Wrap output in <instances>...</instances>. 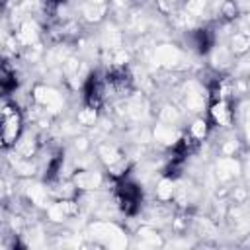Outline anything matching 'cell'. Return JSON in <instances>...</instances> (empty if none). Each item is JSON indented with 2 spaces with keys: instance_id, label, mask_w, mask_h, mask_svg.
Segmentation results:
<instances>
[{
  "instance_id": "obj_1",
  "label": "cell",
  "mask_w": 250,
  "mask_h": 250,
  "mask_svg": "<svg viewBox=\"0 0 250 250\" xmlns=\"http://www.w3.org/2000/svg\"><path fill=\"white\" fill-rule=\"evenodd\" d=\"M16 133H18V113L10 111V107H6L2 113V139H4V143L10 145L12 139H16Z\"/></svg>"
}]
</instances>
